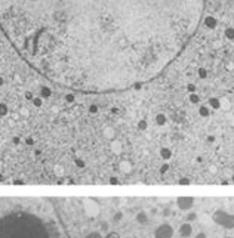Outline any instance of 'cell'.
<instances>
[{"mask_svg":"<svg viewBox=\"0 0 234 238\" xmlns=\"http://www.w3.org/2000/svg\"><path fill=\"white\" fill-rule=\"evenodd\" d=\"M206 0H0V19L45 74L125 92L160 77L196 36Z\"/></svg>","mask_w":234,"mask_h":238,"instance_id":"cell-1","label":"cell"},{"mask_svg":"<svg viewBox=\"0 0 234 238\" xmlns=\"http://www.w3.org/2000/svg\"><path fill=\"white\" fill-rule=\"evenodd\" d=\"M174 237V228L169 223H161L156 228L154 238H172Z\"/></svg>","mask_w":234,"mask_h":238,"instance_id":"cell-2","label":"cell"},{"mask_svg":"<svg viewBox=\"0 0 234 238\" xmlns=\"http://www.w3.org/2000/svg\"><path fill=\"white\" fill-rule=\"evenodd\" d=\"M176 206H178V209L182 211L191 210L193 206H194V198L193 197H179L176 200Z\"/></svg>","mask_w":234,"mask_h":238,"instance_id":"cell-3","label":"cell"},{"mask_svg":"<svg viewBox=\"0 0 234 238\" xmlns=\"http://www.w3.org/2000/svg\"><path fill=\"white\" fill-rule=\"evenodd\" d=\"M228 216H230V213L228 211H225V210H216L214 213V216H212V219H214V222L216 225H219V226H224V223L227 222V219H228Z\"/></svg>","mask_w":234,"mask_h":238,"instance_id":"cell-4","label":"cell"},{"mask_svg":"<svg viewBox=\"0 0 234 238\" xmlns=\"http://www.w3.org/2000/svg\"><path fill=\"white\" fill-rule=\"evenodd\" d=\"M178 232H179V237H182V238H190L191 235H193V226H191V223L185 222V223H182V225L179 226Z\"/></svg>","mask_w":234,"mask_h":238,"instance_id":"cell-5","label":"cell"},{"mask_svg":"<svg viewBox=\"0 0 234 238\" xmlns=\"http://www.w3.org/2000/svg\"><path fill=\"white\" fill-rule=\"evenodd\" d=\"M110 150H111L113 154L120 155L121 151H123V143H121V141H119V139H113V141L110 142Z\"/></svg>","mask_w":234,"mask_h":238,"instance_id":"cell-6","label":"cell"},{"mask_svg":"<svg viewBox=\"0 0 234 238\" xmlns=\"http://www.w3.org/2000/svg\"><path fill=\"white\" fill-rule=\"evenodd\" d=\"M104 135H105L107 139L113 141V139H116V129H114L113 126H107V127L104 129Z\"/></svg>","mask_w":234,"mask_h":238,"instance_id":"cell-7","label":"cell"},{"mask_svg":"<svg viewBox=\"0 0 234 238\" xmlns=\"http://www.w3.org/2000/svg\"><path fill=\"white\" fill-rule=\"evenodd\" d=\"M154 121H156L157 126H165L167 123V117L163 113H159V114H156V117H154Z\"/></svg>","mask_w":234,"mask_h":238,"instance_id":"cell-8","label":"cell"},{"mask_svg":"<svg viewBox=\"0 0 234 238\" xmlns=\"http://www.w3.org/2000/svg\"><path fill=\"white\" fill-rule=\"evenodd\" d=\"M148 220H150V219H148V215L145 211H139V213L136 215V222L139 225H147Z\"/></svg>","mask_w":234,"mask_h":238,"instance_id":"cell-9","label":"cell"},{"mask_svg":"<svg viewBox=\"0 0 234 238\" xmlns=\"http://www.w3.org/2000/svg\"><path fill=\"white\" fill-rule=\"evenodd\" d=\"M203 24H205L207 28H215L218 22H216V19H215L214 16H206V18L203 19Z\"/></svg>","mask_w":234,"mask_h":238,"instance_id":"cell-10","label":"cell"},{"mask_svg":"<svg viewBox=\"0 0 234 238\" xmlns=\"http://www.w3.org/2000/svg\"><path fill=\"white\" fill-rule=\"evenodd\" d=\"M160 157L163 158V160H170V158H172V150L167 148V147L161 148L160 150Z\"/></svg>","mask_w":234,"mask_h":238,"instance_id":"cell-11","label":"cell"},{"mask_svg":"<svg viewBox=\"0 0 234 238\" xmlns=\"http://www.w3.org/2000/svg\"><path fill=\"white\" fill-rule=\"evenodd\" d=\"M51 95H52L51 87H47V86H42L40 87V98L42 99H46V98H49Z\"/></svg>","mask_w":234,"mask_h":238,"instance_id":"cell-12","label":"cell"},{"mask_svg":"<svg viewBox=\"0 0 234 238\" xmlns=\"http://www.w3.org/2000/svg\"><path fill=\"white\" fill-rule=\"evenodd\" d=\"M119 169H120L123 173H127L129 169H130V163H129L127 160H121L120 163H119Z\"/></svg>","mask_w":234,"mask_h":238,"instance_id":"cell-13","label":"cell"},{"mask_svg":"<svg viewBox=\"0 0 234 238\" xmlns=\"http://www.w3.org/2000/svg\"><path fill=\"white\" fill-rule=\"evenodd\" d=\"M209 107L212 109H219L221 108V101L218 98H212V99H209Z\"/></svg>","mask_w":234,"mask_h":238,"instance_id":"cell-14","label":"cell"},{"mask_svg":"<svg viewBox=\"0 0 234 238\" xmlns=\"http://www.w3.org/2000/svg\"><path fill=\"white\" fill-rule=\"evenodd\" d=\"M199 114H200V117H209L210 116V109L206 105H201L200 108H199Z\"/></svg>","mask_w":234,"mask_h":238,"instance_id":"cell-15","label":"cell"},{"mask_svg":"<svg viewBox=\"0 0 234 238\" xmlns=\"http://www.w3.org/2000/svg\"><path fill=\"white\" fill-rule=\"evenodd\" d=\"M9 114V108L5 102H0V117H6Z\"/></svg>","mask_w":234,"mask_h":238,"instance_id":"cell-16","label":"cell"},{"mask_svg":"<svg viewBox=\"0 0 234 238\" xmlns=\"http://www.w3.org/2000/svg\"><path fill=\"white\" fill-rule=\"evenodd\" d=\"M188 99H190V102H191V104H194V105H196V104H199V102H200V96L197 95V93H190Z\"/></svg>","mask_w":234,"mask_h":238,"instance_id":"cell-17","label":"cell"},{"mask_svg":"<svg viewBox=\"0 0 234 238\" xmlns=\"http://www.w3.org/2000/svg\"><path fill=\"white\" fill-rule=\"evenodd\" d=\"M31 102H33V105L36 108H40L42 105H43V99H42L40 96H34V99Z\"/></svg>","mask_w":234,"mask_h":238,"instance_id":"cell-18","label":"cell"},{"mask_svg":"<svg viewBox=\"0 0 234 238\" xmlns=\"http://www.w3.org/2000/svg\"><path fill=\"white\" fill-rule=\"evenodd\" d=\"M196 219H197V213H194V211H190L187 216H185V220H187L188 223H190V222H194Z\"/></svg>","mask_w":234,"mask_h":238,"instance_id":"cell-19","label":"cell"},{"mask_svg":"<svg viewBox=\"0 0 234 238\" xmlns=\"http://www.w3.org/2000/svg\"><path fill=\"white\" fill-rule=\"evenodd\" d=\"M138 129L142 130V132H144V130H147V129H148L147 120H139V121H138Z\"/></svg>","mask_w":234,"mask_h":238,"instance_id":"cell-20","label":"cell"},{"mask_svg":"<svg viewBox=\"0 0 234 238\" xmlns=\"http://www.w3.org/2000/svg\"><path fill=\"white\" fill-rule=\"evenodd\" d=\"M85 238H104V237L101 235L99 231H92V232H89V234H87Z\"/></svg>","mask_w":234,"mask_h":238,"instance_id":"cell-21","label":"cell"},{"mask_svg":"<svg viewBox=\"0 0 234 238\" xmlns=\"http://www.w3.org/2000/svg\"><path fill=\"white\" fill-rule=\"evenodd\" d=\"M121 219H123V213H121V211H117V213H114V216H113V222H114V223L120 222Z\"/></svg>","mask_w":234,"mask_h":238,"instance_id":"cell-22","label":"cell"},{"mask_svg":"<svg viewBox=\"0 0 234 238\" xmlns=\"http://www.w3.org/2000/svg\"><path fill=\"white\" fill-rule=\"evenodd\" d=\"M225 37L230 39V40H233L234 39V28H227V30H225Z\"/></svg>","mask_w":234,"mask_h":238,"instance_id":"cell-23","label":"cell"},{"mask_svg":"<svg viewBox=\"0 0 234 238\" xmlns=\"http://www.w3.org/2000/svg\"><path fill=\"white\" fill-rule=\"evenodd\" d=\"M55 173H56L58 176H62V175H64V167H62V166H55Z\"/></svg>","mask_w":234,"mask_h":238,"instance_id":"cell-24","label":"cell"},{"mask_svg":"<svg viewBox=\"0 0 234 238\" xmlns=\"http://www.w3.org/2000/svg\"><path fill=\"white\" fill-rule=\"evenodd\" d=\"M74 164H76V166H77V167H85V161H83V160H82V158H74Z\"/></svg>","mask_w":234,"mask_h":238,"instance_id":"cell-25","label":"cell"},{"mask_svg":"<svg viewBox=\"0 0 234 238\" xmlns=\"http://www.w3.org/2000/svg\"><path fill=\"white\" fill-rule=\"evenodd\" d=\"M178 184L179 185H190L191 184V181H190L188 177H181L179 181H178Z\"/></svg>","mask_w":234,"mask_h":238,"instance_id":"cell-26","label":"cell"},{"mask_svg":"<svg viewBox=\"0 0 234 238\" xmlns=\"http://www.w3.org/2000/svg\"><path fill=\"white\" fill-rule=\"evenodd\" d=\"M89 113H91V114H96V113H98V105H95V104L89 105Z\"/></svg>","mask_w":234,"mask_h":238,"instance_id":"cell-27","label":"cell"},{"mask_svg":"<svg viewBox=\"0 0 234 238\" xmlns=\"http://www.w3.org/2000/svg\"><path fill=\"white\" fill-rule=\"evenodd\" d=\"M104 238H120V235H119L117 232L111 231V232H108V234H107V235H105V237H104Z\"/></svg>","mask_w":234,"mask_h":238,"instance_id":"cell-28","label":"cell"},{"mask_svg":"<svg viewBox=\"0 0 234 238\" xmlns=\"http://www.w3.org/2000/svg\"><path fill=\"white\" fill-rule=\"evenodd\" d=\"M199 77H200V79H206L207 77V71L205 68H200V70H199Z\"/></svg>","mask_w":234,"mask_h":238,"instance_id":"cell-29","label":"cell"},{"mask_svg":"<svg viewBox=\"0 0 234 238\" xmlns=\"http://www.w3.org/2000/svg\"><path fill=\"white\" fill-rule=\"evenodd\" d=\"M25 145H28V147L34 145V139L31 138V136H27V138H25Z\"/></svg>","mask_w":234,"mask_h":238,"instance_id":"cell-30","label":"cell"},{"mask_svg":"<svg viewBox=\"0 0 234 238\" xmlns=\"http://www.w3.org/2000/svg\"><path fill=\"white\" fill-rule=\"evenodd\" d=\"M74 99H76V98H74L73 93H68V95H65V101L70 102V104H71V102H74Z\"/></svg>","mask_w":234,"mask_h":238,"instance_id":"cell-31","label":"cell"},{"mask_svg":"<svg viewBox=\"0 0 234 238\" xmlns=\"http://www.w3.org/2000/svg\"><path fill=\"white\" fill-rule=\"evenodd\" d=\"M12 143H14V145H20V143H21V138H20V136H14V138H12Z\"/></svg>","mask_w":234,"mask_h":238,"instance_id":"cell-32","label":"cell"},{"mask_svg":"<svg viewBox=\"0 0 234 238\" xmlns=\"http://www.w3.org/2000/svg\"><path fill=\"white\" fill-rule=\"evenodd\" d=\"M187 90L190 92V93H196V86H194V84H188Z\"/></svg>","mask_w":234,"mask_h":238,"instance_id":"cell-33","label":"cell"},{"mask_svg":"<svg viewBox=\"0 0 234 238\" xmlns=\"http://www.w3.org/2000/svg\"><path fill=\"white\" fill-rule=\"evenodd\" d=\"M167 170H169V164H163L160 167V173H166Z\"/></svg>","mask_w":234,"mask_h":238,"instance_id":"cell-34","label":"cell"},{"mask_svg":"<svg viewBox=\"0 0 234 238\" xmlns=\"http://www.w3.org/2000/svg\"><path fill=\"white\" fill-rule=\"evenodd\" d=\"M110 184H111V185H117V184H119V179H117V177H114V176H111V177H110Z\"/></svg>","mask_w":234,"mask_h":238,"instance_id":"cell-35","label":"cell"},{"mask_svg":"<svg viewBox=\"0 0 234 238\" xmlns=\"http://www.w3.org/2000/svg\"><path fill=\"white\" fill-rule=\"evenodd\" d=\"M25 98H27V99H30V101H33V99H34V95L31 93V92H30V90H28V92H25Z\"/></svg>","mask_w":234,"mask_h":238,"instance_id":"cell-36","label":"cell"},{"mask_svg":"<svg viewBox=\"0 0 234 238\" xmlns=\"http://www.w3.org/2000/svg\"><path fill=\"white\" fill-rule=\"evenodd\" d=\"M196 238H207V235H206V232H199V234H197V235H196Z\"/></svg>","mask_w":234,"mask_h":238,"instance_id":"cell-37","label":"cell"},{"mask_svg":"<svg viewBox=\"0 0 234 238\" xmlns=\"http://www.w3.org/2000/svg\"><path fill=\"white\" fill-rule=\"evenodd\" d=\"M101 229H102V231H108V223L107 222H102V223H101Z\"/></svg>","mask_w":234,"mask_h":238,"instance_id":"cell-38","label":"cell"},{"mask_svg":"<svg viewBox=\"0 0 234 238\" xmlns=\"http://www.w3.org/2000/svg\"><path fill=\"white\" fill-rule=\"evenodd\" d=\"M21 116L28 117V111H27V109H21Z\"/></svg>","mask_w":234,"mask_h":238,"instance_id":"cell-39","label":"cell"},{"mask_svg":"<svg viewBox=\"0 0 234 238\" xmlns=\"http://www.w3.org/2000/svg\"><path fill=\"white\" fill-rule=\"evenodd\" d=\"M12 118H14L15 121H16V120L20 118V114H18V113H14V114H12Z\"/></svg>","mask_w":234,"mask_h":238,"instance_id":"cell-40","label":"cell"},{"mask_svg":"<svg viewBox=\"0 0 234 238\" xmlns=\"http://www.w3.org/2000/svg\"><path fill=\"white\" fill-rule=\"evenodd\" d=\"M163 215H165V216H169V215H170V210H169V209H165Z\"/></svg>","mask_w":234,"mask_h":238,"instance_id":"cell-41","label":"cell"},{"mask_svg":"<svg viewBox=\"0 0 234 238\" xmlns=\"http://www.w3.org/2000/svg\"><path fill=\"white\" fill-rule=\"evenodd\" d=\"M3 84H5V79L0 75V86H3Z\"/></svg>","mask_w":234,"mask_h":238,"instance_id":"cell-42","label":"cell"},{"mask_svg":"<svg viewBox=\"0 0 234 238\" xmlns=\"http://www.w3.org/2000/svg\"><path fill=\"white\" fill-rule=\"evenodd\" d=\"M207 141H209V142H214L215 138H214V136H209V138H207Z\"/></svg>","mask_w":234,"mask_h":238,"instance_id":"cell-43","label":"cell"},{"mask_svg":"<svg viewBox=\"0 0 234 238\" xmlns=\"http://www.w3.org/2000/svg\"><path fill=\"white\" fill-rule=\"evenodd\" d=\"M2 181H3V175H0V182H2Z\"/></svg>","mask_w":234,"mask_h":238,"instance_id":"cell-44","label":"cell"},{"mask_svg":"<svg viewBox=\"0 0 234 238\" xmlns=\"http://www.w3.org/2000/svg\"><path fill=\"white\" fill-rule=\"evenodd\" d=\"M231 181H233V184H234V175H233V177H231Z\"/></svg>","mask_w":234,"mask_h":238,"instance_id":"cell-45","label":"cell"},{"mask_svg":"<svg viewBox=\"0 0 234 238\" xmlns=\"http://www.w3.org/2000/svg\"><path fill=\"white\" fill-rule=\"evenodd\" d=\"M225 238H233V237H225Z\"/></svg>","mask_w":234,"mask_h":238,"instance_id":"cell-46","label":"cell"}]
</instances>
